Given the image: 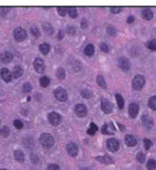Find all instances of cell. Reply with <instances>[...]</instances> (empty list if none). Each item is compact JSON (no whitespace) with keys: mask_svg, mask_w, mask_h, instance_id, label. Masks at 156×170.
I'll return each instance as SVG.
<instances>
[{"mask_svg":"<svg viewBox=\"0 0 156 170\" xmlns=\"http://www.w3.org/2000/svg\"><path fill=\"white\" fill-rule=\"evenodd\" d=\"M40 144L44 148L50 149L54 145V140L51 135L47 133H43L40 135L39 138Z\"/></svg>","mask_w":156,"mask_h":170,"instance_id":"1","label":"cell"},{"mask_svg":"<svg viewBox=\"0 0 156 170\" xmlns=\"http://www.w3.org/2000/svg\"><path fill=\"white\" fill-rule=\"evenodd\" d=\"M145 83V78L142 75L138 74V75L134 77L133 80H132V87H133L135 90H140L144 87Z\"/></svg>","mask_w":156,"mask_h":170,"instance_id":"2","label":"cell"},{"mask_svg":"<svg viewBox=\"0 0 156 170\" xmlns=\"http://www.w3.org/2000/svg\"><path fill=\"white\" fill-rule=\"evenodd\" d=\"M54 96L60 102H66L67 99V94L65 89L62 87H58L54 90Z\"/></svg>","mask_w":156,"mask_h":170,"instance_id":"3","label":"cell"},{"mask_svg":"<svg viewBox=\"0 0 156 170\" xmlns=\"http://www.w3.org/2000/svg\"><path fill=\"white\" fill-rule=\"evenodd\" d=\"M120 147V144L117 139L110 138L107 140V148L108 150L111 152H115L118 150Z\"/></svg>","mask_w":156,"mask_h":170,"instance_id":"4","label":"cell"},{"mask_svg":"<svg viewBox=\"0 0 156 170\" xmlns=\"http://www.w3.org/2000/svg\"><path fill=\"white\" fill-rule=\"evenodd\" d=\"M13 35H14L15 39L17 41H23L27 38V34L25 29H23L21 28H17L14 30Z\"/></svg>","mask_w":156,"mask_h":170,"instance_id":"5","label":"cell"},{"mask_svg":"<svg viewBox=\"0 0 156 170\" xmlns=\"http://www.w3.org/2000/svg\"><path fill=\"white\" fill-rule=\"evenodd\" d=\"M48 118L50 124L53 126H58L62 122V116L58 113H55V112H52V113H50L48 116Z\"/></svg>","mask_w":156,"mask_h":170,"instance_id":"6","label":"cell"},{"mask_svg":"<svg viewBox=\"0 0 156 170\" xmlns=\"http://www.w3.org/2000/svg\"><path fill=\"white\" fill-rule=\"evenodd\" d=\"M101 109L104 112L105 114H109L112 113L113 109V105L111 102L108 100L107 98H103L101 100Z\"/></svg>","mask_w":156,"mask_h":170,"instance_id":"7","label":"cell"},{"mask_svg":"<svg viewBox=\"0 0 156 170\" xmlns=\"http://www.w3.org/2000/svg\"><path fill=\"white\" fill-rule=\"evenodd\" d=\"M75 113L80 118L86 117L87 114V110L86 106L84 104H79L75 106Z\"/></svg>","mask_w":156,"mask_h":170,"instance_id":"8","label":"cell"},{"mask_svg":"<svg viewBox=\"0 0 156 170\" xmlns=\"http://www.w3.org/2000/svg\"><path fill=\"white\" fill-rule=\"evenodd\" d=\"M34 67H35V70L38 73L42 74L45 70V64L42 59L40 58H36L34 61Z\"/></svg>","mask_w":156,"mask_h":170,"instance_id":"9","label":"cell"},{"mask_svg":"<svg viewBox=\"0 0 156 170\" xmlns=\"http://www.w3.org/2000/svg\"><path fill=\"white\" fill-rule=\"evenodd\" d=\"M66 150L68 154L73 158H75L78 154L79 148L75 143H70L66 146Z\"/></svg>","mask_w":156,"mask_h":170,"instance_id":"10","label":"cell"},{"mask_svg":"<svg viewBox=\"0 0 156 170\" xmlns=\"http://www.w3.org/2000/svg\"><path fill=\"white\" fill-rule=\"evenodd\" d=\"M118 65L120 69L123 71H128L131 67V63L130 60L126 57H120L118 59Z\"/></svg>","mask_w":156,"mask_h":170,"instance_id":"11","label":"cell"},{"mask_svg":"<svg viewBox=\"0 0 156 170\" xmlns=\"http://www.w3.org/2000/svg\"><path fill=\"white\" fill-rule=\"evenodd\" d=\"M141 120L144 126L148 129H151L154 126V120L150 116L143 115L141 118Z\"/></svg>","mask_w":156,"mask_h":170,"instance_id":"12","label":"cell"},{"mask_svg":"<svg viewBox=\"0 0 156 170\" xmlns=\"http://www.w3.org/2000/svg\"><path fill=\"white\" fill-rule=\"evenodd\" d=\"M13 59V54L9 51H5L0 55V62L3 64H8Z\"/></svg>","mask_w":156,"mask_h":170,"instance_id":"13","label":"cell"},{"mask_svg":"<svg viewBox=\"0 0 156 170\" xmlns=\"http://www.w3.org/2000/svg\"><path fill=\"white\" fill-rule=\"evenodd\" d=\"M2 79L6 83H10L12 79V74L7 68H2L0 71Z\"/></svg>","mask_w":156,"mask_h":170,"instance_id":"14","label":"cell"},{"mask_svg":"<svg viewBox=\"0 0 156 170\" xmlns=\"http://www.w3.org/2000/svg\"><path fill=\"white\" fill-rule=\"evenodd\" d=\"M139 113V106L136 103H132L128 107V113L132 118H135Z\"/></svg>","mask_w":156,"mask_h":170,"instance_id":"15","label":"cell"},{"mask_svg":"<svg viewBox=\"0 0 156 170\" xmlns=\"http://www.w3.org/2000/svg\"><path fill=\"white\" fill-rule=\"evenodd\" d=\"M124 141L125 143H126V144L128 146H130V147L134 146L137 144L136 139L135 138L134 136L130 134H127L126 136H125Z\"/></svg>","mask_w":156,"mask_h":170,"instance_id":"16","label":"cell"},{"mask_svg":"<svg viewBox=\"0 0 156 170\" xmlns=\"http://www.w3.org/2000/svg\"><path fill=\"white\" fill-rule=\"evenodd\" d=\"M142 16L145 20H151L153 18L154 14L150 9L145 8L142 11Z\"/></svg>","mask_w":156,"mask_h":170,"instance_id":"17","label":"cell"},{"mask_svg":"<svg viewBox=\"0 0 156 170\" xmlns=\"http://www.w3.org/2000/svg\"><path fill=\"white\" fill-rule=\"evenodd\" d=\"M14 158L16 161L19 163H23L25 162V155L23 152L19 149H17L14 152Z\"/></svg>","mask_w":156,"mask_h":170,"instance_id":"18","label":"cell"},{"mask_svg":"<svg viewBox=\"0 0 156 170\" xmlns=\"http://www.w3.org/2000/svg\"><path fill=\"white\" fill-rule=\"evenodd\" d=\"M23 73V70L22 68L19 66H15L13 68V70L12 71V77L14 79H18L21 77Z\"/></svg>","mask_w":156,"mask_h":170,"instance_id":"19","label":"cell"},{"mask_svg":"<svg viewBox=\"0 0 156 170\" xmlns=\"http://www.w3.org/2000/svg\"><path fill=\"white\" fill-rule=\"evenodd\" d=\"M95 52V47L92 44H89L86 46L84 50V53L88 57H91L93 55Z\"/></svg>","mask_w":156,"mask_h":170,"instance_id":"20","label":"cell"},{"mask_svg":"<svg viewBox=\"0 0 156 170\" xmlns=\"http://www.w3.org/2000/svg\"><path fill=\"white\" fill-rule=\"evenodd\" d=\"M56 75L60 80H64L66 78V71L64 68L59 67L58 68L56 71Z\"/></svg>","mask_w":156,"mask_h":170,"instance_id":"21","label":"cell"},{"mask_svg":"<svg viewBox=\"0 0 156 170\" xmlns=\"http://www.w3.org/2000/svg\"><path fill=\"white\" fill-rule=\"evenodd\" d=\"M96 159L98 161H99L101 163H103V164H110L113 163V160H112L111 158L108 155L98 156V157L96 158Z\"/></svg>","mask_w":156,"mask_h":170,"instance_id":"22","label":"cell"},{"mask_svg":"<svg viewBox=\"0 0 156 170\" xmlns=\"http://www.w3.org/2000/svg\"><path fill=\"white\" fill-rule=\"evenodd\" d=\"M50 48V45L46 43H44L41 44V45H40L39 47L40 52H41L43 55H47V54L49 53Z\"/></svg>","mask_w":156,"mask_h":170,"instance_id":"23","label":"cell"},{"mask_svg":"<svg viewBox=\"0 0 156 170\" xmlns=\"http://www.w3.org/2000/svg\"><path fill=\"white\" fill-rule=\"evenodd\" d=\"M43 29H44V31L45 32L46 34L47 35H52L54 32V29L52 26L50 24V23H45L43 24Z\"/></svg>","mask_w":156,"mask_h":170,"instance_id":"24","label":"cell"},{"mask_svg":"<svg viewBox=\"0 0 156 170\" xmlns=\"http://www.w3.org/2000/svg\"><path fill=\"white\" fill-rule=\"evenodd\" d=\"M10 134V130L8 126H3L1 129H0V136L2 138H8Z\"/></svg>","mask_w":156,"mask_h":170,"instance_id":"25","label":"cell"},{"mask_svg":"<svg viewBox=\"0 0 156 170\" xmlns=\"http://www.w3.org/2000/svg\"><path fill=\"white\" fill-rule=\"evenodd\" d=\"M67 13L69 16L72 18H76L77 16V11L75 7H68L67 8Z\"/></svg>","mask_w":156,"mask_h":170,"instance_id":"26","label":"cell"},{"mask_svg":"<svg viewBox=\"0 0 156 170\" xmlns=\"http://www.w3.org/2000/svg\"><path fill=\"white\" fill-rule=\"evenodd\" d=\"M115 96H116V99L117 101L118 107H119L120 109H123L124 106V100L123 97L119 94H117L115 95Z\"/></svg>","mask_w":156,"mask_h":170,"instance_id":"27","label":"cell"},{"mask_svg":"<svg viewBox=\"0 0 156 170\" xmlns=\"http://www.w3.org/2000/svg\"><path fill=\"white\" fill-rule=\"evenodd\" d=\"M97 130H98L97 126L95 124H94L93 122H91V124H90V127H89V128L87 130V134H88L93 136V135L95 134V132H96Z\"/></svg>","mask_w":156,"mask_h":170,"instance_id":"28","label":"cell"},{"mask_svg":"<svg viewBox=\"0 0 156 170\" xmlns=\"http://www.w3.org/2000/svg\"><path fill=\"white\" fill-rule=\"evenodd\" d=\"M148 106L151 110L156 111V96L151 97L148 101Z\"/></svg>","mask_w":156,"mask_h":170,"instance_id":"29","label":"cell"},{"mask_svg":"<svg viewBox=\"0 0 156 170\" xmlns=\"http://www.w3.org/2000/svg\"><path fill=\"white\" fill-rule=\"evenodd\" d=\"M39 83H40V86L44 87V88H46V87H48V85L50 83V79L47 77L44 76V77L40 78V80H39Z\"/></svg>","mask_w":156,"mask_h":170,"instance_id":"30","label":"cell"},{"mask_svg":"<svg viewBox=\"0 0 156 170\" xmlns=\"http://www.w3.org/2000/svg\"><path fill=\"white\" fill-rule=\"evenodd\" d=\"M146 167L148 170H155L156 169V161L153 159H149L147 162Z\"/></svg>","mask_w":156,"mask_h":170,"instance_id":"31","label":"cell"},{"mask_svg":"<svg viewBox=\"0 0 156 170\" xmlns=\"http://www.w3.org/2000/svg\"><path fill=\"white\" fill-rule=\"evenodd\" d=\"M97 84H99V86L101 87L102 88H105L107 87L106 82H105V79H104L103 77L101 76V75L98 76L97 78Z\"/></svg>","mask_w":156,"mask_h":170,"instance_id":"32","label":"cell"},{"mask_svg":"<svg viewBox=\"0 0 156 170\" xmlns=\"http://www.w3.org/2000/svg\"><path fill=\"white\" fill-rule=\"evenodd\" d=\"M81 95L84 98H86V99H89L93 96V94L91 92L88 90V89H84L81 92Z\"/></svg>","mask_w":156,"mask_h":170,"instance_id":"33","label":"cell"},{"mask_svg":"<svg viewBox=\"0 0 156 170\" xmlns=\"http://www.w3.org/2000/svg\"><path fill=\"white\" fill-rule=\"evenodd\" d=\"M137 161L140 164H144L145 161V155L142 152H139L136 155Z\"/></svg>","mask_w":156,"mask_h":170,"instance_id":"34","label":"cell"},{"mask_svg":"<svg viewBox=\"0 0 156 170\" xmlns=\"http://www.w3.org/2000/svg\"><path fill=\"white\" fill-rule=\"evenodd\" d=\"M31 90H32V86H31V84H30V83H26L23 84V93H30Z\"/></svg>","mask_w":156,"mask_h":170,"instance_id":"35","label":"cell"},{"mask_svg":"<svg viewBox=\"0 0 156 170\" xmlns=\"http://www.w3.org/2000/svg\"><path fill=\"white\" fill-rule=\"evenodd\" d=\"M147 46L148 49H150L151 51H156V40L153 39L150 41L147 44Z\"/></svg>","mask_w":156,"mask_h":170,"instance_id":"36","label":"cell"},{"mask_svg":"<svg viewBox=\"0 0 156 170\" xmlns=\"http://www.w3.org/2000/svg\"><path fill=\"white\" fill-rule=\"evenodd\" d=\"M57 9H58V13L61 16H62V17L66 16V13H67L66 8H65V7H58Z\"/></svg>","mask_w":156,"mask_h":170,"instance_id":"37","label":"cell"},{"mask_svg":"<svg viewBox=\"0 0 156 170\" xmlns=\"http://www.w3.org/2000/svg\"><path fill=\"white\" fill-rule=\"evenodd\" d=\"M107 33L112 37H115L117 35V31L113 27H108L107 28Z\"/></svg>","mask_w":156,"mask_h":170,"instance_id":"38","label":"cell"},{"mask_svg":"<svg viewBox=\"0 0 156 170\" xmlns=\"http://www.w3.org/2000/svg\"><path fill=\"white\" fill-rule=\"evenodd\" d=\"M108 128H109V126L107 124H105L102 126V128H101V132H102L103 134H113L108 130Z\"/></svg>","mask_w":156,"mask_h":170,"instance_id":"39","label":"cell"},{"mask_svg":"<svg viewBox=\"0 0 156 170\" xmlns=\"http://www.w3.org/2000/svg\"><path fill=\"white\" fill-rule=\"evenodd\" d=\"M144 142L145 148V149H146V150L150 149V148L152 146V145H153V143H152V142L150 140H149V139H148V138H145L144 140Z\"/></svg>","mask_w":156,"mask_h":170,"instance_id":"40","label":"cell"},{"mask_svg":"<svg viewBox=\"0 0 156 170\" xmlns=\"http://www.w3.org/2000/svg\"><path fill=\"white\" fill-rule=\"evenodd\" d=\"M30 32H31L32 35L33 36H35L36 38H38V37L40 36L39 31L36 28H35V27H33V28L30 29Z\"/></svg>","mask_w":156,"mask_h":170,"instance_id":"41","label":"cell"},{"mask_svg":"<svg viewBox=\"0 0 156 170\" xmlns=\"http://www.w3.org/2000/svg\"><path fill=\"white\" fill-rule=\"evenodd\" d=\"M13 125L15 126V127L17 129H19V130H20V129H21L23 127V122L19 120H14V122H13Z\"/></svg>","mask_w":156,"mask_h":170,"instance_id":"42","label":"cell"},{"mask_svg":"<svg viewBox=\"0 0 156 170\" xmlns=\"http://www.w3.org/2000/svg\"><path fill=\"white\" fill-rule=\"evenodd\" d=\"M99 47L101 50L105 53H107L108 52V47L106 43H101L99 45Z\"/></svg>","mask_w":156,"mask_h":170,"instance_id":"43","label":"cell"},{"mask_svg":"<svg viewBox=\"0 0 156 170\" xmlns=\"http://www.w3.org/2000/svg\"><path fill=\"white\" fill-rule=\"evenodd\" d=\"M110 10L114 14H117V13H119L122 11V8L120 7H111Z\"/></svg>","mask_w":156,"mask_h":170,"instance_id":"44","label":"cell"},{"mask_svg":"<svg viewBox=\"0 0 156 170\" xmlns=\"http://www.w3.org/2000/svg\"><path fill=\"white\" fill-rule=\"evenodd\" d=\"M10 9L9 8H6V7H2L0 8V15L2 16H5L8 13Z\"/></svg>","mask_w":156,"mask_h":170,"instance_id":"45","label":"cell"},{"mask_svg":"<svg viewBox=\"0 0 156 170\" xmlns=\"http://www.w3.org/2000/svg\"><path fill=\"white\" fill-rule=\"evenodd\" d=\"M60 169V166L56 164H50L47 167L48 170H58Z\"/></svg>","mask_w":156,"mask_h":170,"instance_id":"46","label":"cell"},{"mask_svg":"<svg viewBox=\"0 0 156 170\" xmlns=\"http://www.w3.org/2000/svg\"><path fill=\"white\" fill-rule=\"evenodd\" d=\"M67 31L70 34H74L76 32V29L73 26H67Z\"/></svg>","mask_w":156,"mask_h":170,"instance_id":"47","label":"cell"},{"mask_svg":"<svg viewBox=\"0 0 156 170\" xmlns=\"http://www.w3.org/2000/svg\"><path fill=\"white\" fill-rule=\"evenodd\" d=\"M30 159H31L33 163H34V164H36L37 161H38V157H37L35 154H30Z\"/></svg>","mask_w":156,"mask_h":170,"instance_id":"48","label":"cell"},{"mask_svg":"<svg viewBox=\"0 0 156 170\" xmlns=\"http://www.w3.org/2000/svg\"><path fill=\"white\" fill-rule=\"evenodd\" d=\"M134 21V17L133 15H130L127 19V23L128 24H131Z\"/></svg>","mask_w":156,"mask_h":170,"instance_id":"49","label":"cell"},{"mask_svg":"<svg viewBox=\"0 0 156 170\" xmlns=\"http://www.w3.org/2000/svg\"><path fill=\"white\" fill-rule=\"evenodd\" d=\"M87 27V21L86 19H83L82 22H81V28L83 29H85Z\"/></svg>","mask_w":156,"mask_h":170,"instance_id":"50","label":"cell"},{"mask_svg":"<svg viewBox=\"0 0 156 170\" xmlns=\"http://www.w3.org/2000/svg\"><path fill=\"white\" fill-rule=\"evenodd\" d=\"M64 38V33H62V31H60L58 33V39L59 40H62Z\"/></svg>","mask_w":156,"mask_h":170,"instance_id":"51","label":"cell"},{"mask_svg":"<svg viewBox=\"0 0 156 170\" xmlns=\"http://www.w3.org/2000/svg\"><path fill=\"white\" fill-rule=\"evenodd\" d=\"M30 97L29 96V97L28 98V100H27V101H29V100H30Z\"/></svg>","mask_w":156,"mask_h":170,"instance_id":"52","label":"cell"},{"mask_svg":"<svg viewBox=\"0 0 156 170\" xmlns=\"http://www.w3.org/2000/svg\"><path fill=\"white\" fill-rule=\"evenodd\" d=\"M0 170H8V169H0Z\"/></svg>","mask_w":156,"mask_h":170,"instance_id":"53","label":"cell"},{"mask_svg":"<svg viewBox=\"0 0 156 170\" xmlns=\"http://www.w3.org/2000/svg\"><path fill=\"white\" fill-rule=\"evenodd\" d=\"M83 170H88V169H83Z\"/></svg>","mask_w":156,"mask_h":170,"instance_id":"54","label":"cell"}]
</instances>
